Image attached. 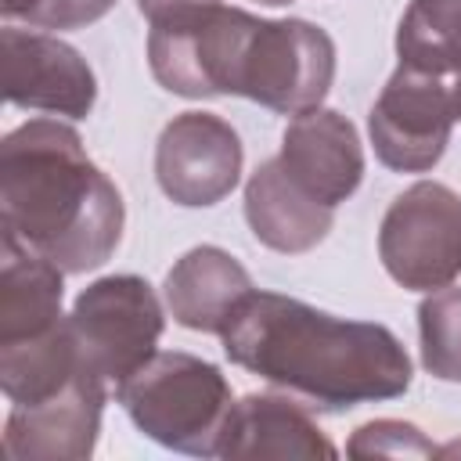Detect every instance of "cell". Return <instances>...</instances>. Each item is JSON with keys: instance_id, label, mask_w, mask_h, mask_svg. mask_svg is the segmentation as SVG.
I'll return each mask as SVG.
<instances>
[{"instance_id": "cell-1", "label": "cell", "mask_w": 461, "mask_h": 461, "mask_svg": "<svg viewBox=\"0 0 461 461\" xmlns=\"http://www.w3.org/2000/svg\"><path fill=\"white\" fill-rule=\"evenodd\" d=\"M220 339L241 371L331 414L396 400L414 375L403 342L385 324L346 321L281 292L252 288Z\"/></svg>"}, {"instance_id": "cell-2", "label": "cell", "mask_w": 461, "mask_h": 461, "mask_svg": "<svg viewBox=\"0 0 461 461\" xmlns=\"http://www.w3.org/2000/svg\"><path fill=\"white\" fill-rule=\"evenodd\" d=\"M0 220L65 274L112 259L126 205L61 119H29L0 140Z\"/></svg>"}, {"instance_id": "cell-3", "label": "cell", "mask_w": 461, "mask_h": 461, "mask_svg": "<svg viewBox=\"0 0 461 461\" xmlns=\"http://www.w3.org/2000/svg\"><path fill=\"white\" fill-rule=\"evenodd\" d=\"M115 400L158 447L191 457H220L234 396L216 364L176 349L155 353L115 385Z\"/></svg>"}, {"instance_id": "cell-4", "label": "cell", "mask_w": 461, "mask_h": 461, "mask_svg": "<svg viewBox=\"0 0 461 461\" xmlns=\"http://www.w3.org/2000/svg\"><path fill=\"white\" fill-rule=\"evenodd\" d=\"M335 79L331 36L303 18H256L241 40L230 94L270 112L299 115L321 108Z\"/></svg>"}, {"instance_id": "cell-5", "label": "cell", "mask_w": 461, "mask_h": 461, "mask_svg": "<svg viewBox=\"0 0 461 461\" xmlns=\"http://www.w3.org/2000/svg\"><path fill=\"white\" fill-rule=\"evenodd\" d=\"M461 119V72H432L396 61L367 115L375 155L396 173H429Z\"/></svg>"}, {"instance_id": "cell-6", "label": "cell", "mask_w": 461, "mask_h": 461, "mask_svg": "<svg viewBox=\"0 0 461 461\" xmlns=\"http://www.w3.org/2000/svg\"><path fill=\"white\" fill-rule=\"evenodd\" d=\"M83 360L104 378L122 382L158 349L166 313L155 288L137 274H112L86 285L68 313Z\"/></svg>"}, {"instance_id": "cell-7", "label": "cell", "mask_w": 461, "mask_h": 461, "mask_svg": "<svg viewBox=\"0 0 461 461\" xmlns=\"http://www.w3.org/2000/svg\"><path fill=\"white\" fill-rule=\"evenodd\" d=\"M378 259L411 292L447 288L461 274V194L436 180H418L382 216Z\"/></svg>"}, {"instance_id": "cell-8", "label": "cell", "mask_w": 461, "mask_h": 461, "mask_svg": "<svg viewBox=\"0 0 461 461\" xmlns=\"http://www.w3.org/2000/svg\"><path fill=\"white\" fill-rule=\"evenodd\" d=\"M252 14L241 7H191L151 22L148 65L151 76L180 97H223L230 94L234 61L249 32Z\"/></svg>"}, {"instance_id": "cell-9", "label": "cell", "mask_w": 461, "mask_h": 461, "mask_svg": "<svg viewBox=\"0 0 461 461\" xmlns=\"http://www.w3.org/2000/svg\"><path fill=\"white\" fill-rule=\"evenodd\" d=\"M241 176V140L212 112H180L155 144V180L176 205L202 209L223 202Z\"/></svg>"}, {"instance_id": "cell-10", "label": "cell", "mask_w": 461, "mask_h": 461, "mask_svg": "<svg viewBox=\"0 0 461 461\" xmlns=\"http://www.w3.org/2000/svg\"><path fill=\"white\" fill-rule=\"evenodd\" d=\"M4 43V97L14 108L86 119L97 101V79L86 58L50 36L32 29L7 25L0 32Z\"/></svg>"}, {"instance_id": "cell-11", "label": "cell", "mask_w": 461, "mask_h": 461, "mask_svg": "<svg viewBox=\"0 0 461 461\" xmlns=\"http://www.w3.org/2000/svg\"><path fill=\"white\" fill-rule=\"evenodd\" d=\"M108 400V382L83 367L54 396L14 407L4 421V450L14 461H86L101 436V411Z\"/></svg>"}, {"instance_id": "cell-12", "label": "cell", "mask_w": 461, "mask_h": 461, "mask_svg": "<svg viewBox=\"0 0 461 461\" xmlns=\"http://www.w3.org/2000/svg\"><path fill=\"white\" fill-rule=\"evenodd\" d=\"M277 162L303 191L331 209L346 202L364 180V148L357 126L335 108H310L292 115Z\"/></svg>"}, {"instance_id": "cell-13", "label": "cell", "mask_w": 461, "mask_h": 461, "mask_svg": "<svg viewBox=\"0 0 461 461\" xmlns=\"http://www.w3.org/2000/svg\"><path fill=\"white\" fill-rule=\"evenodd\" d=\"M220 457H339V450L292 393H249L227 414Z\"/></svg>"}, {"instance_id": "cell-14", "label": "cell", "mask_w": 461, "mask_h": 461, "mask_svg": "<svg viewBox=\"0 0 461 461\" xmlns=\"http://www.w3.org/2000/svg\"><path fill=\"white\" fill-rule=\"evenodd\" d=\"M245 220L259 245L299 256L328 238L335 209L303 191L277 158H267L252 169L245 184Z\"/></svg>"}, {"instance_id": "cell-15", "label": "cell", "mask_w": 461, "mask_h": 461, "mask_svg": "<svg viewBox=\"0 0 461 461\" xmlns=\"http://www.w3.org/2000/svg\"><path fill=\"white\" fill-rule=\"evenodd\" d=\"M166 306L180 328L220 335L238 303L252 292L249 270L220 245H198L184 252L166 274Z\"/></svg>"}, {"instance_id": "cell-16", "label": "cell", "mask_w": 461, "mask_h": 461, "mask_svg": "<svg viewBox=\"0 0 461 461\" xmlns=\"http://www.w3.org/2000/svg\"><path fill=\"white\" fill-rule=\"evenodd\" d=\"M61 267L29 249L18 234H0V346L36 339L65 321Z\"/></svg>"}, {"instance_id": "cell-17", "label": "cell", "mask_w": 461, "mask_h": 461, "mask_svg": "<svg viewBox=\"0 0 461 461\" xmlns=\"http://www.w3.org/2000/svg\"><path fill=\"white\" fill-rule=\"evenodd\" d=\"M83 367H90V364L83 360V353L76 346L68 317L36 339L0 346V389L14 407H32V403L54 396Z\"/></svg>"}, {"instance_id": "cell-18", "label": "cell", "mask_w": 461, "mask_h": 461, "mask_svg": "<svg viewBox=\"0 0 461 461\" xmlns=\"http://www.w3.org/2000/svg\"><path fill=\"white\" fill-rule=\"evenodd\" d=\"M421 367L439 382H461V288H436L418 306Z\"/></svg>"}, {"instance_id": "cell-19", "label": "cell", "mask_w": 461, "mask_h": 461, "mask_svg": "<svg viewBox=\"0 0 461 461\" xmlns=\"http://www.w3.org/2000/svg\"><path fill=\"white\" fill-rule=\"evenodd\" d=\"M346 454L349 457H439V447L411 421L375 418L349 436Z\"/></svg>"}, {"instance_id": "cell-20", "label": "cell", "mask_w": 461, "mask_h": 461, "mask_svg": "<svg viewBox=\"0 0 461 461\" xmlns=\"http://www.w3.org/2000/svg\"><path fill=\"white\" fill-rule=\"evenodd\" d=\"M115 7V0H40L25 25L29 29H83L97 18H104Z\"/></svg>"}, {"instance_id": "cell-21", "label": "cell", "mask_w": 461, "mask_h": 461, "mask_svg": "<svg viewBox=\"0 0 461 461\" xmlns=\"http://www.w3.org/2000/svg\"><path fill=\"white\" fill-rule=\"evenodd\" d=\"M209 4H220V0H137L140 14L148 22H162L169 14H180V11H191V7H209Z\"/></svg>"}, {"instance_id": "cell-22", "label": "cell", "mask_w": 461, "mask_h": 461, "mask_svg": "<svg viewBox=\"0 0 461 461\" xmlns=\"http://www.w3.org/2000/svg\"><path fill=\"white\" fill-rule=\"evenodd\" d=\"M36 4H40V0H0V14H4V18H11V22H14V18H22V22H25V18H29V11H32Z\"/></svg>"}, {"instance_id": "cell-23", "label": "cell", "mask_w": 461, "mask_h": 461, "mask_svg": "<svg viewBox=\"0 0 461 461\" xmlns=\"http://www.w3.org/2000/svg\"><path fill=\"white\" fill-rule=\"evenodd\" d=\"M461 454V443H447V447H439V457H457Z\"/></svg>"}, {"instance_id": "cell-24", "label": "cell", "mask_w": 461, "mask_h": 461, "mask_svg": "<svg viewBox=\"0 0 461 461\" xmlns=\"http://www.w3.org/2000/svg\"><path fill=\"white\" fill-rule=\"evenodd\" d=\"M256 4H267V7H285V4H292V0H256Z\"/></svg>"}]
</instances>
